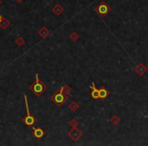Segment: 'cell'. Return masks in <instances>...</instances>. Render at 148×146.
<instances>
[{"mask_svg":"<svg viewBox=\"0 0 148 146\" xmlns=\"http://www.w3.org/2000/svg\"><path fill=\"white\" fill-rule=\"evenodd\" d=\"M29 90L33 91V93L37 97H41V95H43L46 90H47V86H46V85L44 84L42 81H40L39 74H38V73L36 74V82L34 83V84L31 85V87H29Z\"/></svg>","mask_w":148,"mask_h":146,"instance_id":"6da1fadb","label":"cell"},{"mask_svg":"<svg viewBox=\"0 0 148 146\" xmlns=\"http://www.w3.org/2000/svg\"><path fill=\"white\" fill-rule=\"evenodd\" d=\"M66 99H67V95L64 93L63 86L59 89V91H56L51 95V101L57 106H62L66 101Z\"/></svg>","mask_w":148,"mask_h":146,"instance_id":"7a4b0ae2","label":"cell"},{"mask_svg":"<svg viewBox=\"0 0 148 146\" xmlns=\"http://www.w3.org/2000/svg\"><path fill=\"white\" fill-rule=\"evenodd\" d=\"M25 110H27V115H25V117L23 119V123H25V125L27 126V127H33V125L36 123V122H37V120H36L35 117H33V116L29 114V104H27V95H25Z\"/></svg>","mask_w":148,"mask_h":146,"instance_id":"3957f363","label":"cell"},{"mask_svg":"<svg viewBox=\"0 0 148 146\" xmlns=\"http://www.w3.org/2000/svg\"><path fill=\"white\" fill-rule=\"evenodd\" d=\"M97 11L101 15V16H105L108 13L110 12V6L106 2H101L99 6L97 7Z\"/></svg>","mask_w":148,"mask_h":146,"instance_id":"277c9868","label":"cell"},{"mask_svg":"<svg viewBox=\"0 0 148 146\" xmlns=\"http://www.w3.org/2000/svg\"><path fill=\"white\" fill-rule=\"evenodd\" d=\"M68 135H69V137L71 138L73 141H77V140L80 139L81 136H82V132L77 129V128H72V130L69 132Z\"/></svg>","mask_w":148,"mask_h":146,"instance_id":"5b68a950","label":"cell"},{"mask_svg":"<svg viewBox=\"0 0 148 146\" xmlns=\"http://www.w3.org/2000/svg\"><path fill=\"white\" fill-rule=\"evenodd\" d=\"M90 89H91L90 95L92 97V99H99V89H97V87H95V82L91 83Z\"/></svg>","mask_w":148,"mask_h":146,"instance_id":"8992f818","label":"cell"},{"mask_svg":"<svg viewBox=\"0 0 148 146\" xmlns=\"http://www.w3.org/2000/svg\"><path fill=\"white\" fill-rule=\"evenodd\" d=\"M33 131H34V136L36 138H43L44 135H45V131L42 129L41 127H38V128H33Z\"/></svg>","mask_w":148,"mask_h":146,"instance_id":"52a82bcc","label":"cell"},{"mask_svg":"<svg viewBox=\"0 0 148 146\" xmlns=\"http://www.w3.org/2000/svg\"><path fill=\"white\" fill-rule=\"evenodd\" d=\"M99 99H103V101L107 99L110 95L109 90H108L107 88H105V87H101V88L99 89Z\"/></svg>","mask_w":148,"mask_h":146,"instance_id":"ba28073f","label":"cell"},{"mask_svg":"<svg viewBox=\"0 0 148 146\" xmlns=\"http://www.w3.org/2000/svg\"><path fill=\"white\" fill-rule=\"evenodd\" d=\"M63 7L61 6L60 4H57V5H55V6L53 7V12L55 13V14H57V15H60L62 12H63Z\"/></svg>","mask_w":148,"mask_h":146,"instance_id":"9c48e42d","label":"cell"},{"mask_svg":"<svg viewBox=\"0 0 148 146\" xmlns=\"http://www.w3.org/2000/svg\"><path fill=\"white\" fill-rule=\"evenodd\" d=\"M9 25H10V23H9L6 19H4V17L2 19V21H0V27H1V29H6Z\"/></svg>","mask_w":148,"mask_h":146,"instance_id":"30bf717a","label":"cell"},{"mask_svg":"<svg viewBox=\"0 0 148 146\" xmlns=\"http://www.w3.org/2000/svg\"><path fill=\"white\" fill-rule=\"evenodd\" d=\"M78 108H79V105L76 103V101H72V103L69 105V109L71 110V111H73V112L77 111V110H78Z\"/></svg>","mask_w":148,"mask_h":146,"instance_id":"8fae6325","label":"cell"},{"mask_svg":"<svg viewBox=\"0 0 148 146\" xmlns=\"http://www.w3.org/2000/svg\"><path fill=\"white\" fill-rule=\"evenodd\" d=\"M39 34H40V36H41L42 38H45L46 36H48V34H49V31H48L46 27H43V29H41L39 31Z\"/></svg>","mask_w":148,"mask_h":146,"instance_id":"7c38bea8","label":"cell"},{"mask_svg":"<svg viewBox=\"0 0 148 146\" xmlns=\"http://www.w3.org/2000/svg\"><path fill=\"white\" fill-rule=\"evenodd\" d=\"M69 124H70V126H71L72 128H77V126H78V121L77 120H75V119H72L71 121L69 122Z\"/></svg>","mask_w":148,"mask_h":146,"instance_id":"4fadbf2b","label":"cell"},{"mask_svg":"<svg viewBox=\"0 0 148 146\" xmlns=\"http://www.w3.org/2000/svg\"><path fill=\"white\" fill-rule=\"evenodd\" d=\"M78 38H79V36H78V34H76V33H73V34H71V35H70V40H71V41H73V42L77 41V40H78Z\"/></svg>","mask_w":148,"mask_h":146,"instance_id":"5bb4252c","label":"cell"},{"mask_svg":"<svg viewBox=\"0 0 148 146\" xmlns=\"http://www.w3.org/2000/svg\"><path fill=\"white\" fill-rule=\"evenodd\" d=\"M15 43H16L18 46H23V45H25V39H23V38L21 37V38H18V39H17L16 41H15Z\"/></svg>","mask_w":148,"mask_h":146,"instance_id":"9a60e30c","label":"cell"},{"mask_svg":"<svg viewBox=\"0 0 148 146\" xmlns=\"http://www.w3.org/2000/svg\"><path fill=\"white\" fill-rule=\"evenodd\" d=\"M119 122H120V120H119V118H118L117 116H114V117L111 119V123L113 124V125H117Z\"/></svg>","mask_w":148,"mask_h":146,"instance_id":"2e32d148","label":"cell"},{"mask_svg":"<svg viewBox=\"0 0 148 146\" xmlns=\"http://www.w3.org/2000/svg\"><path fill=\"white\" fill-rule=\"evenodd\" d=\"M64 87V93H66V95H69L70 93H71V87H69L68 85H65V86H63Z\"/></svg>","mask_w":148,"mask_h":146,"instance_id":"e0dca14e","label":"cell"},{"mask_svg":"<svg viewBox=\"0 0 148 146\" xmlns=\"http://www.w3.org/2000/svg\"><path fill=\"white\" fill-rule=\"evenodd\" d=\"M2 19H3V16H2V15H1V14H0V21H2Z\"/></svg>","mask_w":148,"mask_h":146,"instance_id":"ac0fdd59","label":"cell"},{"mask_svg":"<svg viewBox=\"0 0 148 146\" xmlns=\"http://www.w3.org/2000/svg\"><path fill=\"white\" fill-rule=\"evenodd\" d=\"M16 1H18V2H21V1H23V0H16Z\"/></svg>","mask_w":148,"mask_h":146,"instance_id":"d6986e66","label":"cell"},{"mask_svg":"<svg viewBox=\"0 0 148 146\" xmlns=\"http://www.w3.org/2000/svg\"><path fill=\"white\" fill-rule=\"evenodd\" d=\"M0 5H1V1H0Z\"/></svg>","mask_w":148,"mask_h":146,"instance_id":"ffe728a7","label":"cell"},{"mask_svg":"<svg viewBox=\"0 0 148 146\" xmlns=\"http://www.w3.org/2000/svg\"><path fill=\"white\" fill-rule=\"evenodd\" d=\"M0 139H1V138H0Z\"/></svg>","mask_w":148,"mask_h":146,"instance_id":"44dd1931","label":"cell"}]
</instances>
